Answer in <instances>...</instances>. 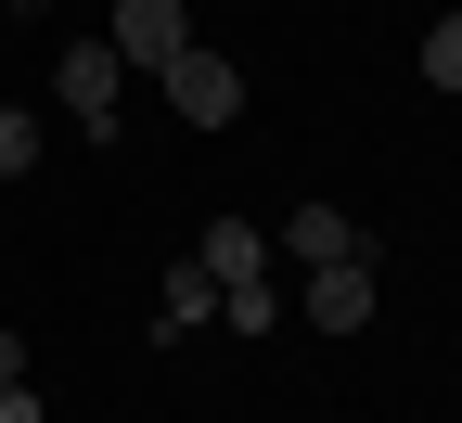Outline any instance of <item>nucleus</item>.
<instances>
[{
	"mask_svg": "<svg viewBox=\"0 0 462 423\" xmlns=\"http://www.w3.org/2000/svg\"><path fill=\"white\" fill-rule=\"evenodd\" d=\"M116 65H142V78H167V65H180V51H193V26H180V0H116Z\"/></svg>",
	"mask_w": 462,
	"mask_h": 423,
	"instance_id": "nucleus-3",
	"label": "nucleus"
},
{
	"mask_svg": "<svg viewBox=\"0 0 462 423\" xmlns=\"http://www.w3.org/2000/svg\"><path fill=\"white\" fill-rule=\"evenodd\" d=\"M424 90H462V14L424 26Z\"/></svg>",
	"mask_w": 462,
	"mask_h": 423,
	"instance_id": "nucleus-10",
	"label": "nucleus"
},
{
	"mask_svg": "<svg viewBox=\"0 0 462 423\" xmlns=\"http://www.w3.org/2000/svg\"><path fill=\"white\" fill-rule=\"evenodd\" d=\"M218 321L231 334H282V282L257 270V282H218Z\"/></svg>",
	"mask_w": 462,
	"mask_h": 423,
	"instance_id": "nucleus-8",
	"label": "nucleus"
},
{
	"mask_svg": "<svg viewBox=\"0 0 462 423\" xmlns=\"http://www.w3.org/2000/svg\"><path fill=\"white\" fill-rule=\"evenodd\" d=\"M0 423H51V410H39V385H0Z\"/></svg>",
	"mask_w": 462,
	"mask_h": 423,
	"instance_id": "nucleus-11",
	"label": "nucleus"
},
{
	"mask_svg": "<svg viewBox=\"0 0 462 423\" xmlns=\"http://www.w3.org/2000/svg\"><path fill=\"white\" fill-rule=\"evenodd\" d=\"M39 154H51V129H39V115H26V103H0V179H26Z\"/></svg>",
	"mask_w": 462,
	"mask_h": 423,
	"instance_id": "nucleus-9",
	"label": "nucleus"
},
{
	"mask_svg": "<svg viewBox=\"0 0 462 423\" xmlns=\"http://www.w3.org/2000/svg\"><path fill=\"white\" fill-rule=\"evenodd\" d=\"M193 270H206V282H257V270H270V231H257V218H206V231H193Z\"/></svg>",
	"mask_w": 462,
	"mask_h": 423,
	"instance_id": "nucleus-5",
	"label": "nucleus"
},
{
	"mask_svg": "<svg viewBox=\"0 0 462 423\" xmlns=\"http://www.w3.org/2000/svg\"><path fill=\"white\" fill-rule=\"evenodd\" d=\"M282 257H296V270H334V257H373V231L346 218V206H282Z\"/></svg>",
	"mask_w": 462,
	"mask_h": 423,
	"instance_id": "nucleus-4",
	"label": "nucleus"
},
{
	"mask_svg": "<svg viewBox=\"0 0 462 423\" xmlns=\"http://www.w3.org/2000/svg\"><path fill=\"white\" fill-rule=\"evenodd\" d=\"M0 385H26V334L14 321H0Z\"/></svg>",
	"mask_w": 462,
	"mask_h": 423,
	"instance_id": "nucleus-12",
	"label": "nucleus"
},
{
	"mask_svg": "<svg viewBox=\"0 0 462 423\" xmlns=\"http://www.w3.org/2000/svg\"><path fill=\"white\" fill-rule=\"evenodd\" d=\"M206 321H218V282L180 257V270H167V308H154V346H180V334H206Z\"/></svg>",
	"mask_w": 462,
	"mask_h": 423,
	"instance_id": "nucleus-7",
	"label": "nucleus"
},
{
	"mask_svg": "<svg viewBox=\"0 0 462 423\" xmlns=\"http://www.w3.org/2000/svg\"><path fill=\"white\" fill-rule=\"evenodd\" d=\"M14 14H39V0H14Z\"/></svg>",
	"mask_w": 462,
	"mask_h": 423,
	"instance_id": "nucleus-13",
	"label": "nucleus"
},
{
	"mask_svg": "<svg viewBox=\"0 0 462 423\" xmlns=\"http://www.w3.org/2000/svg\"><path fill=\"white\" fill-rule=\"evenodd\" d=\"M167 103L193 115V129H231V115H245V65H231V51H180V65H167Z\"/></svg>",
	"mask_w": 462,
	"mask_h": 423,
	"instance_id": "nucleus-2",
	"label": "nucleus"
},
{
	"mask_svg": "<svg viewBox=\"0 0 462 423\" xmlns=\"http://www.w3.org/2000/svg\"><path fill=\"white\" fill-rule=\"evenodd\" d=\"M51 90L78 103V142H116V90H129V65H116V39H65V65H51Z\"/></svg>",
	"mask_w": 462,
	"mask_h": 423,
	"instance_id": "nucleus-1",
	"label": "nucleus"
},
{
	"mask_svg": "<svg viewBox=\"0 0 462 423\" xmlns=\"http://www.w3.org/2000/svg\"><path fill=\"white\" fill-rule=\"evenodd\" d=\"M309 321H321V334H360V321H373V257L309 270Z\"/></svg>",
	"mask_w": 462,
	"mask_h": 423,
	"instance_id": "nucleus-6",
	"label": "nucleus"
}]
</instances>
